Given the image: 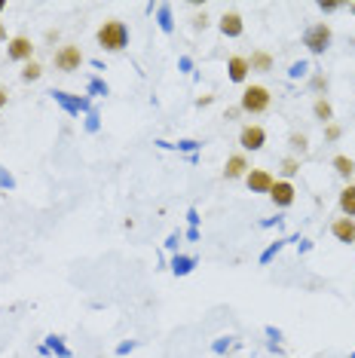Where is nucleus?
<instances>
[{
	"mask_svg": "<svg viewBox=\"0 0 355 358\" xmlns=\"http://www.w3.org/2000/svg\"><path fill=\"white\" fill-rule=\"evenodd\" d=\"M99 43L108 52H119L129 43V28L123 25V22H117V19L104 22V25L99 28Z\"/></svg>",
	"mask_w": 355,
	"mask_h": 358,
	"instance_id": "nucleus-1",
	"label": "nucleus"
},
{
	"mask_svg": "<svg viewBox=\"0 0 355 358\" xmlns=\"http://www.w3.org/2000/svg\"><path fill=\"white\" fill-rule=\"evenodd\" d=\"M270 108V89L266 86H248L242 92V110L248 113H263Z\"/></svg>",
	"mask_w": 355,
	"mask_h": 358,
	"instance_id": "nucleus-2",
	"label": "nucleus"
},
{
	"mask_svg": "<svg viewBox=\"0 0 355 358\" xmlns=\"http://www.w3.org/2000/svg\"><path fill=\"white\" fill-rule=\"evenodd\" d=\"M303 43L310 46V52L312 55H321L331 46V28L325 25V22H319V25H312L310 31H306V37H303Z\"/></svg>",
	"mask_w": 355,
	"mask_h": 358,
	"instance_id": "nucleus-3",
	"label": "nucleus"
},
{
	"mask_svg": "<svg viewBox=\"0 0 355 358\" xmlns=\"http://www.w3.org/2000/svg\"><path fill=\"white\" fill-rule=\"evenodd\" d=\"M80 64H83V52H80V46H61V50L55 52V68L59 71H77Z\"/></svg>",
	"mask_w": 355,
	"mask_h": 358,
	"instance_id": "nucleus-4",
	"label": "nucleus"
},
{
	"mask_svg": "<svg viewBox=\"0 0 355 358\" xmlns=\"http://www.w3.org/2000/svg\"><path fill=\"white\" fill-rule=\"evenodd\" d=\"M239 144L245 150H261L266 144V132L261 126H245V129H242V135H239Z\"/></svg>",
	"mask_w": 355,
	"mask_h": 358,
	"instance_id": "nucleus-5",
	"label": "nucleus"
},
{
	"mask_svg": "<svg viewBox=\"0 0 355 358\" xmlns=\"http://www.w3.org/2000/svg\"><path fill=\"white\" fill-rule=\"evenodd\" d=\"M245 181H248V187H252V193H270L273 190V175L270 172H263V169H252V172L245 175Z\"/></svg>",
	"mask_w": 355,
	"mask_h": 358,
	"instance_id": "nucleus-6",
	"label": "nucleus"
},
{
	"mask_svg": "<svg viewBox=\"0 0 355 358\" xmlns=\"http://www.w3.org/2000/svg\"><path fill=\"white\" fill-rule=\"evenodd\" d=\"M331 233H334L337 242L352 245V242H355V221H352V217H337V221L331 224Z\"/></svg>",
	"mask_w": 355,
	"mask_h": 358,
	"instance_id": "nucleus-7",
	"label": "nucleus"
},
{
	"mask_svg": "<svg viewBox=\"0 0 355 358\" xmlns=\"http://www.w3.org/2000/svg\"><path fill=\"white\" fill-rule=\"evenodd\" d=\"M270 196H273V202H276V206H291L294 202V184H288V181H276L273 184V190H270Z\"/></svg>",
	"mask_w": 355,
	"mask_h": 358,
	"instance_id": "nucleus-8",
	"label": "nucleus"
},
{
	"mask_svg": "<svg viewBox=\"0 0 355 358\" xmlns=\"http://www.w3.org/2000/svg\"><path fill=\"white\" fill-rule=\"evenodd\" d=\"M31 52H34V46H31L28 37H13L10 40V59H15V62H31Z\"/></svg>",
	"mask_w": 355,
	"mask_h": 358,
	"instance_id": "nucleus-9",
	"label": "nucleus"
},
{
	"mask_svg": "<svg viewBox=\"0 0 355 358\" xmlns=\"http://www.w3.org/2000/svg\"><path fill=\"white\" fill-rule=\"evenodd\" d=\"M227 71H230L233 83H242V80L248 77V71H252V64H248V59H242V55H233V59L227 62Z\"/></svg>",
	"mask_w": 355,
	"mask_h": 358,
	"instance_id": "nucleus-10",
	"label": "nucleus"
},
{
	"mask_svg": "<svg viewBox=\"0 0 355 358\" xmlns=\"http://www.w3.org/2000/svg\"><path fill=\"white\" fill-rule=\"evenodd\" d=\"M340 211L346 217H355V184H346L340 190Z\"/></svg>",
	"mask_w": 355,
	"mask_h": 358,
	"instance_id": "nucleus-11",
	"label": "nucleus"
},
{
	"mask_svg": "<svg viewBox=\"0 0 355 358\" xmlns=\"http://www.w3.org/2000/svg\"><path fill=\"white\" fill-rule=\"evenodd\" d=\"M221 31H224L227 37H239V34H242V19H239L236 13H227V15L221 19Z\"/></svg>",
	"mask_w": 355,
	"mask_h": 358,
	"instance_id": "nucleus-12",
	"label": "nucleus"
},
{
	"mask_svg": "<svg viewBox=\"0 0 355 358\" xmlns=\"http://www.w3.org/2000/svg\"><path fill=\"white\" fill-rule=\"evenodd\" d=\"M245 169H248L245 157H239V153H236V157L227 159V169H224V175H227L230 181H233V178H242V175H245Z\"/></svg>",
	"mask_w": 355,
	"mask_h": 358,
	"instance_id": "nucleus-13",
	"label": "nucleus"
},
{
	"mask_svg": "<svg viewBox=\"0 0 355 358\" xmlns=\"http://www.w3.org/2000/svg\"><path fill=\"white\" fill-rule=\"evenodd\" d=\"M334 169H337V172H340V175L349 178V175L355 172V162H352L349 157H337V159H334Z\"/></svg>",
	"mask_w": 355,
	"mask_h": 358,
	"instance_id": "nucleus-14",
	"label": "nucleus"
},
{
	"mask_svg": "<svg viewBox=\"0 0 355 358\" xmlns=\"http://www.w3.org/2000/svg\"><path fill=\"white\" fill-rule=\"evenodd\" d=\"M248 64H252V68H257V71H270L273 59H270L266 52H257V55H252V62H248Z\"/></svg>",
	"mask_w": 355,
	"mask_h": 358,
	"instance_id": "nucleus-15",
	"label": "nucleus"
},
{
	"mask_svg": "<svg viewBox=\"0 0 355 358\" xmlns=\"http://www.w3.org/2000/svg\"><path fill=\"white\" fill-rule=\"evenodd\" d=\"M40 71H43V68H40L37 62H28V64H25V71H22V80H37V77H40Z\"/></svg>",
	"mask_w": 355,
	"mask_h": 358,
	"instance_id": "nucleus-16",
	"label": "nucleus"
},
{
	"mask_svg": "<svg viewBox=\"0 0 355 358\" xmlns=\"http://www.w3.org/2000/svg\"><path fill=\"white\" fill-rule=\"evenodd\" d=\"M316 117L325 120V123L331 120V104H328V101H316Z\"/></svg>",
	"mask_w": 355,
	"mask_h": 358,
	"instance_id": "nucleus-17",
	"label": "nucleus"
},
{
	"mask_svg": "<svg viewBox=\"0 0 355 358\" xmlns=\"http://www.w3.org/2000/svg\"><path fill=\"white\" fill-rule=\"evenodd\" d=\"M291 144H294V148H300V153L306 150V138L303 135H291Z\"/></svg>",
	"mask_w": 355,
	"mask_h": 358,
	"instance_id": "nucleus-18",
	"label": "nucleus"
},
{
	"mask_svg": "<svg viewBox=\"0 0 355 358\" xmlns=\"http://www.w3.org/2000/svg\"><path fill=\"white\" fill-rule=\"evenodd\" d=\"M285 172H288V175L297 172V159H285Z\"/></svg>",
	"mask_w": 355,
	"mask_h": 358,
	"instance_id": "nucleus-19",
	"label": "nucleus"
},
{
	"mask_svg": "<svg viewBox=\"0 0 355 358\" xmlns=\"http://www.w3.org/2000/svg\"><path fill=\"white\" fill-rule=\"evenodd\" d=\"M6 104V89H0V108Z\"/></svg>",
	"mask_w": 355,
	"mask_h": 358,
	"instance_id": "nucleus-20",
	"label": "nucleus"
},
{
	"mask_svg": "<svg viewBox=\"0 0 355 358\" xmlns=\"http://www.w3.org/2000/svg\"><path fill=\"white\" fill-rule=\"evenodd\" d=\"M3 37H6V34H3V25H0V40H3Z\"/></svg>",
	"mask_w": 355,
	"mask_h": 358,
	"instance_id": "nucleus-21",
	"label": "nucleus"
},
{
	"mask_svg": "<svg viewBox=\"0 0 355 358\" xmlns=\"http://www.w3.org/2000/svg\"><path fill=\"white\" fill-rule=\"evenodd\" d=\"M3 6H6V0H0V10H3Z\"/></svg>",
	"mask_w": 355,
	"mask_h": 358,
	"instance_id": "nucleus-22",
	"label": "nucleus"
}]
</instances>
